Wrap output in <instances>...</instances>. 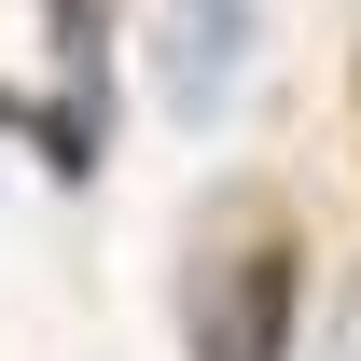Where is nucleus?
<instances>
[{
    "label": "nucleus",
    "mask_w": 361,
    "mask_h": 361,
    "mask_svg": "<svg viewBox=\"0 0 361 361\" xmlns=\"http://www.w3.org/2000/svg\"><path fill=\"white\" fill-rule=\"evenodd\" d=\"M292 306H306V236L236 209V236L180 278V334L195 361H292Z\"/></svg>",
    "instance_id": "1"
},
{
    "label": "nucleus",
    "mask_w": 361,
    "mask_h": 361,
    "mask_svg": "<svg viewBox=\"0 0 361 361\" xmlns=\"http://www.w3.org/2000/svg\"><path fill=\"white\" fill-rule=\"evenodd\" d=\"M250 70V0H167V42H153V84H167L180 126H209Z\"/></svg>",
    "instance_id": "2"
},
{
    "label": "nucleus",
    "mask_w": 361,
    "mask_h": 361,
    "mask_svg": "<svg viewBox=\"0 0 361 361\" xmlns=\"http://www.w3.org/2000/svg\"><path fill=\"white\" fill-rule=\"evenodd\" d=\"M0 126H28V97H14V84H0Z\"/></svg>",
    "instance_id": "3"
}]
</instances>
